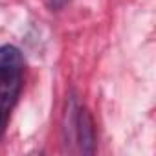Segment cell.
Segmentation results:
<instances>
[{
  "label": "cell",
  "mask_w": 156,
  "mask_h": 156,
  "mask_svg": "<svg viewBox=\"0 0 156 156\" xmlns=\"http://www.w3.org/2000/svg\"><path fill=\"white\" fill-rule=\"evenodd\" d=\"M24 70V57L19 48L11 44L0 46V83H20Z\"/></svg>",
  "instance_id": "6da1fadb"
},
{
  "label": "cell",
  "mask_w": 156,
  "mask_h": 156,
  "mask_svg": "<svg viewBox=\"0 0 156 156\" xmlns=\"http://www.w3.org/2000/svg\"><path fill=\"white\" fill-rule=\"evenodd\" d=\"M73 130L79 141V147L83 152L92 154L94 152V143H96V130H94V121L92 116L88 114L87 108H77V114L73 118Z\"/></svg>",
  "instance_id": "7a4b0ae2"
},
{
  "label": "cell",
  "mask_w": 156,
  "mask_h": 156,
  "mask_svg": "<svg viewBox=\"0 0 156 156\" xmlns=\"http://www.w3.org/2000/svg\"><path fill=\"white\" fill-rule=\"evenodd\" d=\"M8 114H9V110H4L2 107H0V134H2L4 125H6V121H8Z\"/></svg>",
  "instance_id": "3957f363"
}]
</instances>
